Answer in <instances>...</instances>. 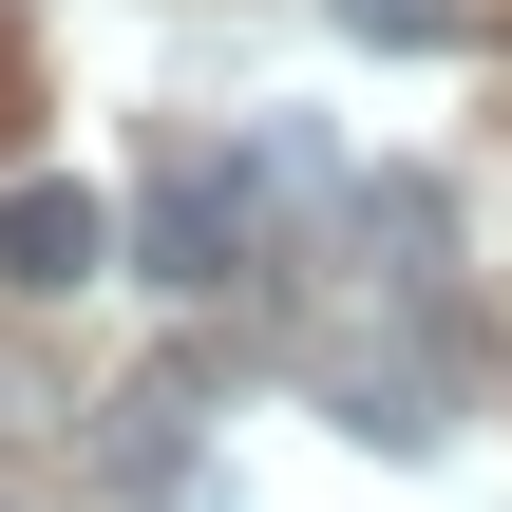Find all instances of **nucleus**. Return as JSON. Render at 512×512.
I'll return each mask as SVG.
<instances>
[{"instance_id": "obj_3", "label": "nucleus", "mask_w": 512, "mask_h": 512, "mask_svg": "<svg viewBox=\"0 0 512 512\" xmlns=\"http://www.w3.org/2000/svg\"><path fill=\"white\" fill-rule=\"evenodd\" d=\"M57 437H76V494H114V512L190 494V380H133V399H95V418H57Z\"/></svg>"}, {"instance_id": "obj_4", "label": "nucleus", "mask_w": 512, "mask_h": 512, "mask_svg": "<svg viewBox=\"0 0 512 512\" xmlns=\"http://www.w3.org/2000/svg\"><path fill=\"white\" fill-rule=\"evenodd\" d=\"M342 38H380V57H456L475 38V0H323Z\"/></svg>"}, {"instance_id": "obj_2", "label": "nucleus", "mask_w": 512, "mask_h": 512, "mask_svg": "<svg viewBox=\"0 0 512 512\" xmlns=\"http://www.w3.org/2000/svg\"><path fill=\"white\" fill-rule=\"evenodd\" d=\"M95 266H114V209H95L76 171H0V285H19V304H76Z\"/></svg>"}, {"instance_id": "obj_1", "label": "nucleus", "mask_w": 512, "mask_h": 512, "mask_svg": "<svg viewBox=\"0 0 512 512\" xmlns=\"http://www.w3.org/2000/svg\"><path fill=\"white\" fill-rule=\"evenodd\" d=\"M304 399H323L342 437H380V456H437V437H456V361L399 342V323H304Z\"/></svg>"}]
</instances>
